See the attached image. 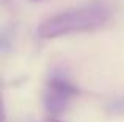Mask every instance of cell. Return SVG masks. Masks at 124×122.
<instances>
[{
	"mask_svg": "<svg viewBox=\"0 0 124 122\" xmlns=\"http://www.w3.org/2000/svg\"><path fill=\"white\" fill-rule=\"evenodd\" d=\"M112 17V9L105 2H91L61 13L42 20L36 30L41 39H54L58 36L80 31H91L102 27Z\"/></svg>",
	"mask_w": 124,
	"mask_h": 122,
	"instance_id": "cell-1",
	"label": "cell"
},
{
	"mask_svg": "<svg viewBox=\"0 0 124 122\" xmlns=\"http://www.w3.org/2000/svg\"><path fill=\"white\" fill-rule=\"evenodd\" d=\"M76 94L77 89L71 80L63 72H54L44 89V107L50 114H60Z\"/></svg>",
	"mask_w": 124,
	"mask_h": 122,
	"instance_id": "cell-2",
	"label": "cell"
},
{
	"mask_svg": "<svg viewBox=\"0 0 124 122\" xmlns=\"http://www.w3.org/2000/svg\"><path fill=\"white\" fill-rule=\"evenodd\" d=\"M47 122H60V121H54V119H50V121H47Z\"/></svg>",
	"mask_w": 124,
	"mask_h": 122,
	"instance_id": "cell-3",
	"label": "cell"
}]
</instances>
